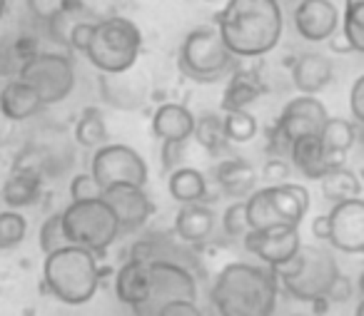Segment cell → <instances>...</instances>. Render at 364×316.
Wrapping results in <instances>:
<instances>
[{
    "label": "cell",
    "mask_w": 364,
    "mask_h": 316,
    "mask_svg": "<svg viewBox=\"0 0 364 316\" xmlns=\"http://www.w3.org/2000/svg\"><path fill=\"white\" fill-rule=\"evenodd\" d=\"M8 125H11V120H6V115H3V112H0V142H3V137H6Z\"/></svg>",
    "instance_id": "bcb514c9"
},
{
    "label": "cell",
    "mask_w": 364,
    "mask_h": 316,
    "mask_svg": "<svg viewBox=\"0 0 364 316\" xmlns=\"http://www.w3.org/2000/svg\"><path fill=\"white\" fill-rule=\"evenodd\" d=\"M102 197V187L95 182V177L90 172H80L70 180V202H82V200H95Z\"/></svg>",
    "instance_id": "74e56055"
},
{
    "label": "cell",
    "mask_w": 364,
    "mask_h": 316,
    "mask_svg": "<svg viewBox=\"0 0 364 316\" xmlns=\"http://www.w3.org/2000/svg\"><path fill=\"white\" fill-rule=\"evenodd\" d=\"M319 190H322V197L332 205L344 200H354V197H362V182L354 175L352 170H347L344 165L329 170L327 175L319 180Z\"/></svg>",
    "instance_id": "83f0119b"
},
{
    "label": "cell",
    "mask_w": 364,
    "mask_h": 316,
    "mask_svg": "<svg viewBox=\"0 0 364 316\" xmlns=\"http://www.w3.org/2000/svg\"><path fill=\"white\" fill-rule=\"evenodd\" d=\"M77 3H82V0H26V6H28V11H31L33 21L43 23V26H46L50 18H55L58 13H63L70 6H77Z\"/></svg>",
    "instance_id": "8d00e7d4"
},
{
    "label": "cell",
    "mask_w": 364,
    "mask_h": 316,
    "mask_svg": "<svg viewBox=\"0 0 364 316\" xmlns=\"http://www.w3.org/2000/svg\"><path fill=\"white\" fill-rule=\"evenodd\" d=\"M28 234V219L21 214V209H6L0 212V251L16 249L23 244Z\"/></svg>",
    "instance_id": "836d02e7"
},
{
    "label": "cell",
    "mask_w": 364,
    "mask_h": 316,
    "mask_svg": "<svg viewBox=\"0 0 364 316\" xmlns=\"http://www.w3.org/2000/svg\"><path fill=\"white\" fill-rule=\"evenodd\" d=\"M215 182L230 200H247L257 190V172L242 157H228L215 170Z\"/></svg>",
    "instance_id": "d4e9b609"
},
{
    "label": "cell",
    "mask_w": 364,
    "mask_h": 316,
    "mask_svg": "<svg viewBox=\"0 0 364 316\" xmlns=\"http://www.w3.org/2000/svg\"><path fill=\"white\" fill-rule=\"evenodd\" d=\"M339 31L344 33L352 53L364 55V3H344Z\"/></svg>",
    "instance_id": "d6a6232c"
},
{
    "label": "cell",
    "mask_w": 364,
    "mask_h": 316,
    "mask_svg": "<svg viewBox=\"0 0 364 316\" xmlns=\"http://www.w3.org/2000/svg\"><path fill=\"white\" fill-rule=\"evenodd\" d=\"M354 316H364V299L359 301V306H357V311H354Z\"/></svg>",
    "instance_id": "c3c4849f"
},
{
    "label": "cell",
    "mask_w": 364,
    "mask_h": 316,
    "mask_svg": "<svg viewBox=\"0 0 364 316\" xmlns=\"http://www.w3.org/2000/svg\"><path fill=\"white\" fill-rule=\"evenodd\" d=\"M8 6H11V0H0V23L8 16Z\"/></svg>",
    "instance_id": "7dc6e473"
},
{
    "label": "cell",
    "mask_w": 364,
    "mask_h": 316,
    "mask_svg": "<svg viewBox=\"0 0 364 316\" xmlns=\"http://www.w3.org/2000/svg\"><path fill=\"white\" fill-rule=\"evenodd\" d=\"M312 236L317 241H327V236H329V219H327V214H319V217H314V219H312Z\"/></svg>",
    "instance_id": "ee69618b"
},
{
    "label": "cell",
    "mask_w": 364,
    "mask_h": 316,
    "mask_svg": "<svg viewBox=\"0 0 364 316\" xmlns=\"http://www.w3.org/2000/svg\"><path fill=\"white\" fill-rule=\"evenodd\" d=\"M292 316H307V314H292Z\"/></svg>",
    "instance_id": "816d5d0a"
},
{
    "label": "cell",
    "mask_w": 364,
    "mask_h": 316,
    "mask_svg": "<svg viewBox=\"0 0 364 316\" xmlns=\"http://www.w3.org/2000/svg\"><path fill=\"white\" fill-rule=\"evenodd\" d=\"M262 177L267 185H282V182L289 180V162L284 160V157H272V160L264 165Z\"/></svg>",
    "instance_id": "60d3db41"
},
{
    "label": "cell",
    "mask_w": 364,
    "mask_h": 316,
    "mask_svg": "<svg viewBox=\"0 0 364 316\" xmlns=\"http://www.w3.org/2000/svg\"><path fill=\"white\" fill-rule=\"evenodd\" d=\"M289 75H292V85L299 90V95H319L332 82L334 67L332 60L322 53H302L292 62Z\"/></svg>",
    "instance_id": "7402d4cb"
},
{
    "label": "cell",
    "mask_w": 364,
    "mask_h": 316,
    "mask_svg": "<svg viewBox=\"0 0 364 316\" xmlns=\"http://www.w3.org/2000/svg\"><path fill=\"white\" fill-rule=\"evenodd\" d=\"M215 224L218 219H215L213 207L205 202H190V205H180L172 229L182 244L198 246L210 241V236L215 234Z\"/></svg>",
    "instance_id": "ffe728a7"
},
{
    "label": "cell",
    "mask_w": 364,
    "mask_h": 316,
    "mask_svg": "<svg viewBox=\"0 0 364 316\" xmlns=\"http://www.w3.org/2000/svg\"><path fill=\"white\" fill-rule=\"evenodd\" d=\"M147 301L135 309V316H157L165 304L177 299L198 301V279L188 264H182L175 256H155L147 259Z\"/></svg>",
    "instance_id": "30bf717a"
},
{
    "label": "cell",
    "mask_w": 364,
    "mask_h": 316,
    "mask_svg": "<svg viewBox=\"0 0 364 316\" xmlns=\"http://www.w3.org/2000/svg\"><path fill=\"white\" fill-rule=\"evenodd\" d=\"M193 137L200 142V147H205V150L213 152V155H220V152H225L232 145V142L228 140V135H225L223 115H215V112H208V115L195 120Z\"/></svg>",
    "instance_id": "4dcf8cb0"
},
{
    "label": "cell",
    "mask_w": 364,
    "mask_h": 316,
    "mask_svg": "<svg viewBox=\"0 0 364 316\" xmlns=\"http://www.w3.org/2000/svg\"><path fill=\"white\" fill-rule=\"evenodd\" d=\"M60 217L68 244L90 249L97 256L110 249L112 241L120 236V224H117L115 212L107 207V202L102 197L70 202L60 212Z\"/></svg>",
    "instance_id": "ba28073f"
},
{
    "label": "cell",
    "mask_w": 364,
    "mask_h": 316,
    "mask_svg": "<svg viewBox=\"0 0 364 316\" xmlns=\"http://www.w3.org/2000/svg\"><path fill=\"white\" fill-rule=\"evenodd\" d=\"M250 229L299 227L309 212V190L294 182L264 185L245 200Z\"/></svg>",
    "instance_id": "52a82bcc"
},
{
    "label": "cell",
    "mask_w": 364,
    "mask_h": 316,
    "mask_svg": "<svg viewBox=\"0 0 364 316\" xmlns=\"http://www.w3.org/2000/svg\"><path fill=\"white\" fill-rule=\"evenodd\" d=\"M18 72V62L13 58V50L3 38H0V75H6V72Z\"/></svg>",
    "instance_id": "7bdbcfd3"
},
{
    "label": "cell",
    "mask_w": 364,
    "mask_h": 316,
    "mask_svg": "<svg viewBox=\"0 0 364 316\" xmlns=\"http://www.w3.org/2000/svg\"><path fill=\"white\" fill-rule=\"evenodd\" d=\"M240 60L228 50L220 38L218 26H195L188 36L182 38L177 50V67L193 82H218L225 80Z\"/></svg>",
    "instance_id": "8992f818"
},
{
    "label": "cell",
    "mask_w": 364,
    "mask_h": 316,
    "mask_svg": "<svg viewBox=\"0 0 364 316\" xmlns=\"http://www.w3.org/2000/svg\"><path fill=\"white\" fill-rule=\"evenodd\" d=\"M344 3H364V0H344Z\"/></svg>",
    "instance_id": "f907efd6"
},
{
    "label": "cell",
    "mask_w": 364,
    "mask_h": 316,
    "mask_svg": "<svg viewBox=\"0 0 364 316\" xmlns=\"http://www.w3.org/2000/svg\"><path fill=\"white\" fill-rule=\"evenodd\" d=\"M319 140H322L324 150H327L329 155L344 162L347 152L352 150L354 142H357V125L344 120V117H329V120L324 122L322 132H319Z\"/></svg>",
    "instance_id": "f1b7e54d"
},
{
    "label": "cell",
    "mask_w": 364,
    "mask_h": 316,
    "mask_svg": "<svg viewBox=\"0 0 364 316\" xmlns=\"http://www.w3.org/2000/svg\"><path fill=\"white\" fill-rule=\"evenodd\" d=\"M242 244L264 266L277 269L289 261L302 246L299 227H272V229H250L242 236Z\"/></svg>",
    "instance_id": "4fadbf2b"
},
{
    "label": "cell",
    "mask_w": 364,
    "mask_h": 316,
    "mask_svg": "<svg viewBox=\"0 0 364 316\" xmlns=\"http://www.w3.org/2000/svg\"><path fill=\"white\" fill-rule=\"evenodd\" d=\"M267 92V85L262 82L259 77V70L255 67H235L232 72L228 75V87L223 92V112H230V110H247L255 100Z\"/></svg>",
    "instance_id": "603a6c76"
},
{
    "label": "cell",
    "mask_w": 364,
    "mask_h": 316,
    "mask_svg": "<svg viewBox=\"0 0 364 316\" xmlns=\"http://www.w3.org/2000/svg\"><path fill=\"white\" fill-rule=\"evenodd\" d=\"M223 231H225V236H228V239H237V241H242V236L250 231L247 207H245V200H235L232 205L225 209Z\"/></svg>",
    "instance_id": "d590c367"
},
{
    "label": "cell",
    "mask_w": 364,
    "mask_h": 316,
    "mask_svg": "<svg viewBox=\"0 0 364 316\" xmlns=\"http://www.w3.org/2000/svg\"><path fill=\"white\" fill-rule=\"evenodd\" d=\"M38 244H41L43 254H50V251H55V249H60V246L68 244L65 229H63V217H60V212L50 214L41 224V231H38Z\"/></svg>",
    "instance_id": "e575fe53"
},
{
    "label": "cell",
    "mask_w": 364,
    "mask_h": 316,
    "mask_svg": "<svg viewBox=\"0 0 364 316\" xmlns=\"http://www.w3.org/2000/svg\"><path fill=\"white\" fill-rule=\"evenodd\" d=\"M327 120L329 112L324 102L317 100V95H297L282 107L274 127L292 142L304 135H319Z\"/></svg>",
    "instance_id": "e0dca14e"
},
{
    "label": "cell",
    "mask_w": 364,
    "mask_h": 316,
    "mask_svg": "<svg viewBox=\"0 0 364 316\" xmlns=\"http://www.w3.org/2000/svg\"><path fill=\"white\" fill-rule=\"evenodd\" d=\"M359 294H362V299H364V271H362V276H359Z\"/></svg>",
    "instance_id": "681fc988"
},
{
    "label": "cell",
    "mask_w": 364,
    "mask_h": 316,
    "mask_svg": "<svg viewBox=\"0 0 364 316\" xmlns=\"http://www.w3.org/2000/svg\"><path fill=\"white\" fill-rule=\"evenodd\" d=\"M272 271L284 294L312 304L317 299H327L332 286L342 276L332 249L322 244H302L292 259Z\"/></svg>",
    "instance_id": "277c9868"
},
{
    "label": "cell",
    "mask_w": 364,
    "mask_h": 316,
    "mask_svg": "<svg viewBox=\"0 0 364 316\" xmlns=\"http://www.w3.org/2000/svg\"><path fill=\"white\" fill-rule=\"evenodd\" d=\"M339 23L342 13L332 0H297L292 6V26L304 43H327Z\"/></svg>",
    "instance_id": "9a60e30c"
},
{
    "label": "cell",
    "mask_w": 364,
    "mask_h": 316,
    "mask_svg": "<svg viewBox=\"0 0 364 316\" xmlns=\"http://www.w3.org/2000/svg\"><path fill=\"white\" fill-rule=\"evenodd\" d=\"M16 77L28 82L46 107L58 105L75 90V65L70 55L58 50H38L33 58L21 62Z\"/></svg>",
    "instance_id": "9c48e42d"
},
{
    "label": "cell",
    "mask_w": 364,
    "mask_h": 316,
    "mask_svg": "<svg viewBox=\"0 0 364 316\" xmlns=\"http://www.w3.org/2000/svg\"><path fill=\"white\" fill-rule=\"evenodd\" d=\"M157 316H203V309L198 306V301H190V299H177L165 304Z\"/></svg>",
    "instance_id": "b9f144b4"
},
{
    "label": "cell",
    "mask_w": 364,
    "mask_h": 316,
    "mask_svg": "<svg viewBox=\"0 0 364 316\" xmlns=\"http://www.w3.org/2000/svg\"><path fill=\"white\" fill-rule=\"evenodd\" d=\"M327 244L342 254H364V197L344 200L327 212Z\"/></svg>",
    "instance_id": "7c38bea8"
},
{
    "label": "cell",
    "mask_w": 364,
    "mask_h": 316,
    "mask_svg": "<svg viewBox=\"0 0 364 316\" xmlns=\"http://www.w3.org/2000/svg\"><path fill=\"white\" fill-rule=\"evenodd\" d=\"M223 125H225V135L232 145H242V142L255 140V135L259 132L257 117L250 110H230L223 112Z\"/></svg>",
    "instance_id": "1f68e13d"
},
{
    "label": "cell",
    "mask_w": 364,
    "mask_h": 316,
    "mask_svg": "<svg viewBox=\"0 0 364 316\" xmlns=\"http://www.w3.org/2000/svg\"><path fill=\"white\" fill-rule=\"evenodd\" d=\"M46 110L38 92L21 77H13L0 87V112L11 122H26Z\"/></svg>",
    "instance_id": "cb8c5ba5"
},
{
    "label": "cell",
    "mask_w": 364,
    "mask_h": 316,
    "mask_svg": "<svg viewBox=\"0 0 364 316\" xmlns=\"http://www.w3.org/2000/svg\"><path fill=\"white\" fill-rule=\"evenodd\" d=\"M349 112L354 117V125L364 127V72L352 82V90H349Z\"/></svg>",
    "instance_id": "f35d334b"
},
{
    "label": "cell",
    "mask_w": 364,
    "mask_h": 316,
    "mask_svg": "<svg viewBox=\"0 0 364 316\" xmlns=\"http://www.w3.org/2000/svg\"><path fill=\"white\" fill-rule=\"evenodd\" d=\"M73 135H75L77 145L87 147V150H97L105 142H110V132H107V122L100 107H85L82 115L77 117Z\"/></svg>",
    "instance_id": "f546056e"
},
{
    "label": "cell",
    "mask_w": 364,
    "mask_h": 316,
    "mask_svg": "<svg viewBox=\"0 0 364 316\" xmlns=\"http://www.w3.org/2000/svg\"><path fill=\"white\" fill-rule=\"evenodd\" d=\"M147 291H150V281H147V259L130 256L115 274L117 299L135 311L147 301Z\"/></svg>",
    "instance_id": "484cf974"
},
{
    "label": "cell",
    "mask_w": 364,
    "mask_h": 316,
    "mask_svg": "<svg viewBox=\"0 0 364 316\" xmlns=\"http://www.w3.org/2000/svg\"><path fill=\"white\" fill-rule=\"evenodd\" d=\"M100 276L102 269L97 264V254L75 244L50 251L43 261L46 289L68 306H82L92 301L100 286Z\"/></svg>",
    "instance_id": "3957f363"
},
{
    "label": "cell",
    "mask_w": 364,
    "mask_h": 316,
    "mask_svg": "<svg viewBox=\"0 0 364 316\" xmlns=\"http://www.w3.org/2000/svg\"><path fill=\"white\" fill-rule=\"evenodd\" d=\"M97 87H100L102 102L122 112L140 110L147 102V97H150V80L135 67H130L125 72H110V75L100 72Z\"/></svg>",
    "instance_id": "2e32d148"
},
{
    "label": "cell",
    "mask_w": 364,
    "mask_h": 316,
    "mask_svg": "<svg viewBox=\"0 0 364 316\" xmlns=\"http://www.w3.org/2000/svg\"><path fill=\"white\" fill-rule=\"evenodd\" d=\"M327 45H329V50H332V53H352V48H349V43H347V38H344L342 31L334 33V36L327 40Z\"/></svg>",
    "instance_id": "f6af8a7d"
},
{
    "label": "cell",
    "mask_w": 364,
    "mask_h": 316,
    "mask_svg": "<svg viewBox=\"0 0 364 316\" xmlns=\"http://www.w3.org/2000/svg\"><path fill=\"white\" fill-rule=\"evenodd\" d=\"M279 3H282V0H279Z\"/></svg>",
    "instance_id": "f5cc1de1"
},
{
    "label": "cell",
    "mask_w": 364,
    "mask_h": 316,
    "mask_svg": "<svg viewBox=\"0 0 364 316\" xmlns=\"http://www.w3.org/2000/svg\"><path fill=\"white\" fill-rule=\"evenodd\" d=\"M277 291V276L269 266L232 261L215 276L210 299L220 316H272Z\"/></svg>",
    "instance_id": "7a4b0ae2"
},
{
    "label": "cell",
    "mask_w": 364,
    "mask_h": 316,
    "mask_svg": "<svg viewBox=\"0 0 364 316\" xmlns=\"http://www.w3.org/2000/svg\"><path fill=\"white\" fill-rule=\"evenodd\" d=\"M208 177L195 167L182 165L167 175V192L177 205H190V202L208 200Z\"/></svg>",
    "instance_id": "4316f807"
},
{
    "label": "cell",
    "mask_w": 364,
    "mask_h": 316,
    "mask_svg": "<svg viewBox=\"0 0 364 316\" xmlns=\"http://www.w3.org/2000/svg\"><path fill=\"white\" fill-rule=\"evenodd\" d=\"M195 120L188 105L182 102H162L152 112V135L160 142H188L195 132Z\"/></svg>",
    "instance_id": "44dd1931"
},
{
    "label": "cell",
    "mask_w": 364,
    "mask_h": 316,
    "mask_svg": "<svg viewBox=\"0 0 364 316\" xmlns=\"http://www.w3.org/2000/svg\"><path fill=\"white\" fill-rule=\"evenodd\" d=\"M102 200L115 212L117 224H120V234H135L142 227H147L150 217L155 214V205H152L145 187H132V185L107 187V190H102Z\"/></svg>",
    "instance_id": "5bb4252c"
},
{
    "label": "cell",
    "mask_w": 364,
    "mask_h": 316,
    "mask_svg": "<svg viewBox=\"0 0 364 316\" xmlns=\"http://www.w3.org/2000/svg\"><path fill=\"white\" fill-rule=\"evenodd\" d=\"M142 53V33L130 18L100 16L92 26V36L85 53L92 67L102 75L125 72L137 65Z\"/></svg>",
    "instance_id": "5b68a950"
},
{
    "label": "cell",
    "mask_w": 364,
    "mask_h": 316,
    "mask_svg": "<svg viewBox=\"0 0 364 316\" xmlns=\"http://www.w3.org/2000/svg\"><path fill=\"white\" fill-rule=\"evenodd\" d=\"M43 195V170L41 165L33 162H16L11 175L3 182L0 197L6 202L8 209H23V207H33Z\"/></svg>",
    "instance_id": "ac0fdd59"
},
{
    "label": "cell",
    "mask_w": 364,
    "mask_h": 316,
    "mask_svg": "<svg viewBox=\"0 0 364 316\" xmlns=\"http://www.w3.org/2000/svg\"><path fill=\"white\" fill-rule=\"evenodd\" d=\"M185 145L188 142H162V167L172 172L185 165Z\"/></svg>",
    "instance_id": "ab89813d"
},
{
    "label": "cell",
    "mask_w": 364,
    "mask_h": 316,
    "mask_svg": "<svg viewBox=\"0 0 364 316\" xmlns=\"http://www.w3.org/2000/svg\"><path fill=\"white\" fill-rule=\"evenodd\" d=\"M90 175L95 182L107 190L115 185H132V187H147L150 182V170L147 162L137 150L122 142H105L97 147L90 157Z\"/></svg>",
    "instance_id": "8fae6325"
},
{
    "label": "cell",
    "mask_w": 364,
    "mask_h": 316,
    "mask_svg": "<svg viewBox=\"0 0 364 316\" xmlns=\"http://www.w3.org/2000/svg\"><path fill=\"white\" fill-rule=\"evenodd\" d=\"M220 38L237 60H257L279 45L284 11L279 0H228L215 16Z\"/></svg>",
    "instance_id": "6da1fadb"
},
{
    "label": "cell",
    "mask_w": 364,
    "mask_h": 316,
    "mask_svg": "<svg viewBox=\"0 0 364 316\" xmlns=\"http://www.w3.org/2000/svg\"><path fill=\"white\" fill-rule=\"evenodd\" d=\"M289 162H292L294 170H297L299 175L307 177V180H314V182L322 180L329 170L344 165L342 160H337V157H332L327 150H324L319 135H304V137L292 140V147H289Z\"/></svg>",
    "instance_id": "d6986e66"
}]
</instances>
